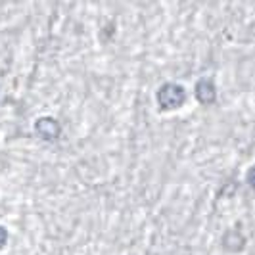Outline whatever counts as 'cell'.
I'll return each instance as SVG.
<instances>
[{
	"instance_id": "1",
	"label": "cell",
	"mask_w": 255,
	"mask_h": 255,
	"mask_svg": "<svg viewBox=\"0 0 255 255\" xmlns=\"http://www.w3.org/2000/svg\"><path fill=\"white\" fill-rule=\"evenodd\" d=\"M155 98H157V106L163 112H173V110H179L180 106L186 102V90L177 83H165L157 90Z\"/></svg>"
},
{
	"instance_id": "2",
	"label": "cell",
	"mask_w": 255,
	"mask_h": 255,
	"mask_svg": "<svg viewBox=\"0 0 255 255\" xmlns=\"http://www.w3.org/2000/svg\"><path fill=\"white\" fill-rule=\"evenodd\" d=\"M35 130H37L38 136L44 138V140H56L60 136V132H62V127L54 117H40L37 121V125H35Z\"/></svg>"
},
{
	"instance_id": "3",
	"label": "cell",
	"mask_w": 255,
	"mask_h": 255,
	"mask_svg": "<svg viewBox=\"0 0 255 255\" xmlns=\"http://www.w3.org/2000/svg\"><path fill=\"white\" fill-rule=\"evenodd\" d=\"M194 94H196V98H198L200 104L209 106V104L215 102V98H217V89H215L211 79H202V81H198V85L194 89Z\"/></svg>"
},
{
	"instance_id": "4",
	"label": "cell",
	"mask_w": 255,
	"mask_h": 255,
	"mask_svg": "<svg viewBox=\"0 0 255 255\" xmlns=\"http://www.w3.org/2000/svg\"><path fill=\"white\" fill-rule=\"evenodd\" d=\"M223 246H225V250H229V252L242 250V246H244L242 234H240V232H236V230H229V232L223 236Z\"/></svg>"
},
{
	"instance_id": "5",
	"label": "cell",
	"mask_w": 255,
	"mask_h": 255,
	"mask_svg": "<svg viewBox=\"0 0 255 255\" xmlns=\"http://www.w3.org/2000/svg\"><path fill=\"white\" fill-rule=\"evenodd\" d=\"M246 179H248V184L255 190V165L248 171V177H246Z\"/></svg>"
},
{
	"instance_id": "6",
	"label": "cell",
	"mask_w": 255,
	"mask_h": 255,
	"mask_svg": "<svg viewBox=\"0 0 255 255\" xmlns=\"http://www.w3.org/2000/svg\"><path fill=\"white\" fill-rule=\"evenodd\" d=\"M6 242H8V230L4 227H0V248H4Z\"/></svg>"
}]
</instances>
